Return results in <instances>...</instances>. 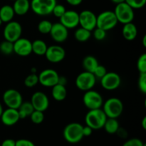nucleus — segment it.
Listing matches in <instances>:
<instances>
[{
	"label": "nucleus",
	"instance_id": "nucleus-1",
	"mask_svg": "<svg viewBox=\"0 0 146 146\" xmlns=\"http://www.w3.org/2000/svg\"><path fill=\"white\" fill-rule=\"evenodd\" d=\"M107 118L101 108L90 110L85 116V123L93 130H99L104 127Z\"/></svg>",
	"mask_w": 146,
	"mask_h": 146
},
{
	"label": "nucleus",
	"instance_id": "nucleus-2",
	"mask_svg": "<svg viewBox=\"0 0 146 146\" xmlns=\"http://www.w3.org/2000/svg\"><path fill=\"white\" fill-rule=\"evenodd\" d=\"M65 140L71 144L78 143L84 138L83 125L78 123H71L66 125L63 131Z\"/></svg>",
	"mask_w": 146,
	"mask_h": 146
},
{
	"label": "nucleus",
	"instance_id": "nucleus-3",
	"mask_svg": "<svg viewBox=\"0 0 146 146\" xmlns=\"http://www.w3.org/2000/svg\"><path fill=\"white\" fill-rule=\"evenodd\" d=\"M103 111L108 118L117 119L123 111V104L120 99L111 97L103 104Z\"/></svg>",
	"mask_w": 146,
	"mask_h": 146
},
{
	"label": "nucleus",
	"instance_id": "nucleus-4",
	"mask_svg": "<svg viewBox=\"0 0 146 146\" xmlns=\"http://www.w3.org/2000/svg\"><path fill=\"white\" fill-rule=\"evenodd\" d=\"M113 12L116 17L118 22L123 24L133 22L135 18L134 9L131 8L126 2L116 4Z\"/></svg>",
	"mask_w": 146,
	"mask_h": 146
},
{
	"label": "nucleus",
	"instance_id": "nucleus-5",
	"mask_svg": "<svg viewBox=\"0 0 146 146\" xmlns=\"http://www.w3.org/2000/svg\"><path fill=\"white\" fill-rule=\"evenodd\" d=\"M118 20L113 11L106 10L100 13L96 18V27L108 31L113 29L118 24Z\"/></svg>",
	"mask_w": 146,
	"mask_h": 146
},
{
	"label": "nucleus",
	"instance_id": "nucleus-6",
	"mask_svg": "<svg viewBox=\"0 0 146 146\" xmlns=\"http://www.w3.org/2000/svg\"><path fill=\"white\" fill-rule=\"evenodd\" d=\"M56 0H31L30 6L32 11L39 16H46L52 14Z\"/></svg>",
	"mask_w": 146,
	"mask_h": 146
},
{
	"label": "nucleus",
	"instance_id": "nucleus-7",
	"mask_svg": "<svg viewBox=\"0 0 146 146\" xmlns=\"http://www.w3.org/2000/svg\"><path fill=\"white\" fill-rule=\"evenodd\" d=\"M83 102L88 110L99 109L104 104V99L102 95L98 92L94 90H90L85 92L83 97Z\"/></svg>",
	"mask_w": 146,
	"mask_h": 146
},
{
	"label": "nucleus",
	"instance_id": "nucleus-8",
	"mask_svg": "<svg viewBox=\"0 0 146 146\" xmlns=\"http://www.w3.org/2000/svg\"><path fill=\"white\" fill-rule=\"evenodd\" d=\"M96 82V78L93 73L84 71L80 73L75 80L76 86L81 91L92 90Z\"/></svg>",
	"mask_w": 146,
	"mask_h": 146
},
{
	"label": "nucleus",
	"instance_id": "nucleus-9",
	"mask_svg": "<svg viewBox=\"0 0 146 146\" xmlns=\"http://www.w3.org/2000/svg\"><path fill=\"white\" fill-rule=\"evenodd\" d=\"M3 31L4 40L14 43L17 40L21 37L22 27L21 24L17 21H11L6 23Z\"/></svg>",
	"mask_w": 146,
	"mask_h": 146
},
{
	"label": "nucleus",
	"instance_id": "nucleus-10",
	"mask_svg": "<svg viewBox=\"0 0 146 146\" xmlns=\"http://www.w3.org/2000/svg\"><path fill=\"white\" fill-rule=\"evenodd\" d=\"M4 104L9 108L18 109L23 102L21 92L15 89H9L4 92L2 96Z\"/></svg>",
	"mask_w": 146,
	"mask_h": 146
},
{
	"label": "nucleus",
	"instance_id": "nucleus-11",
	"mask_svg": "<svg viewBox=\"0 0 146 146\" xmlns=\"http://www.w3.org/2000/svg\"><path fill=\"white\" fill-rule=\"evenodd\" d=\"M59 74L53 69H45L38 74V83L46 87H52L58 83Z\"/></svg>",
	"mask_w": 146,
	"mask_h": 146
},
{
	"label": "nucleus",
	"instance_id": "nucleus-12",
	"mask_svg": "<svg viewBox=\"0 0 146 146\" xmlns=\"http://www.w3.org/2000/svg\"><path fill=\"white\" fill-rule=\"evenodd\" d=\"M101 84L106 90H114L120 87L121 79L119 74L114 72H109L101 79Z\"/></svg>",
	"mask_w": 146,
	"mask_h": 146
},
{
	"label": "nucleus",
	"instance_id": "nucleus-13",
	"mask_svg": "<svg viewBox=\"0 0 146 146\" xmlns=\"http://www.w3.org/2000/svg\"><path fill=\"white\" fill-rule=\"evenodd\" d=\"M97 16L91 10L86 9L79 13V25L92 31L96 27Z\"/></svg>",
	"mask_w": 146,
	"mask_h": 146
},
{
	"label": "nucleus",
	"instance_id": "nucleus-14",
	"mask_svg": "<svg viewBox=\"0 0 146 146\" xmlns=\"http://www.w3.org/2000/svg\"><path fill=\"white\" fill-rule=\"evenodd\" d=\"M45 57L49 62L59 63L65 58L66 51L61 46L51 45L47 48Z\"/></svg>",
	"mask_w": 146,
	"mask_h": 146
},
{
	"label": "nucleus",
	"instance_id": "nucleus-15",
	"mask_svg": "<svg viewBox=\"0 0 146 146\" xmlns=\"http://www.w3.org/2000/svg\"><path fill=\"white\" fill-rule=\"evenodd\" d=\"M14 52L20 57H28L32 53V43L28 39L20 37L14 42Z\"/></svg>",
	"mask_w": 146,
	"mask_h": 146
},
{
	"label": "nucleus",
	"instance_id": "nucleus-16",
	"mask_svg": "<svg viewBox=\"0 0 146 146\" xmlns=\"http://www.w3.org/2000/svg\"><path fill=\"white\" fill-rule=\"evenodd\" d=\"M31 103L35 110L44 112L49 107V100L46 94L43 92H36L32 94Z\"/></svg>",
	"mask_w": 146,
	"mask_h": 146
},
{
	"label": "nucleus",
	"instance_id": "nucleus-17",
	"mask_svg": "<svg viewBox=\"0 0 146 146\" xmlns=\"http://www.w3.org/2000/svg\"><path fill=\"white\" fill-rule=\"evenodd\" d=\"M59 19V22L66 29H74L79 25V13L74 10H66Z\"/></svg>",
	"mask_w": 146,
	"mask_h": 146
},
{
	"label": "nucleus",
	"instance_id": "nucleus-18",
	"mask_svg": "<svg viewBox=\"0 0 146 146\" xmlns=\"http://www.w3.org/2000/svg\"><path fill=\"white\" fill-rule=\"evenodd\" d=\"M50 35L54 41L57 43H62L68 39V29L60 22L53 24L50 31Z\"/></svg>",
	"mask_w": 146,
	"mask_h": 146
},
{
	"label": "nucleus",
	"instance_id": "nucleus-19",
	"mask_svg": "<svg viewBox=\"0 0 146 146\" xmlns=\"http://www.w3.org/2000/svg\"><path fill=\"white\" fill-rule=\"evenodd\" d=\"M0 118H1V123L6 126L14 125L20 120L18 110L9 108V107H7L6 110H3V113Z\"/></svg>",
	"mask_w": 146,
	"mask_h": 146
},
{
	"label": "nucleus",
	"instance_id": "nucleus-20",
	"mask_svg": "<svg viewBox=\"0 0 146 146\" xmlns=\"http://www.w3.org/2000/svg\"><path fill=\"white\" fill-rule=\"evenodd\" d=\"M122 34L127 41H133L138 35V29L133 22L123 24L122 29Z\"/></svg>",
	"mask_w": 146,
	"mask_h": 146
},
{
	"label": "nucleus",
	"instance_id": "nucleus-21",
	"mask_svg": "<svg viewBox=\"0 0 146 146\" xmlns=\"http://www.w3.org/2000/svg\"><path fill=\"white\" fill-rule=\"evenodd\" d=\"M14 1L12 7L17 15H25L31 8L29 0H15Z\"/></svg>",
	"mask_w": 146,
	"mask_h": 146
},
{
	"label": "nucleus",
	"instance_id": "nucleus-22",
	"mask_svg": "<svg viewBox=\"0 0 146 146\" xmlns=\"http://www.w3.org/2000/svg\"><path fill=\"white\" fill-rule=\"evenodd\" d=\"M51 96L56 101H63L65 100L67 96V90L66 86L59 83L54 85L52 87Z\"/></svg>",
	"mask_w": 146,
	"mask_h": 146
},
{
	"label": "nucleus",
	"instance_id": "nucleus-23",
	"mask_svg": "<svg viewBox=\"0 0 146 146\" xmlns=\"http://www.w3.org/2000/svg\"><path fill=\"white\" fill-rule=\"evenodd\" d=\"M15 13L12 6L4 5L0 8V19L4 23H8L12 21Z\"/></svg>",
	"mask_w": 146,
	"mask_h": 146
},
{
	"label": "nucleus",
	"instance_id": "nucleus-24",
	"mask_svg": "<svg viewBox=\"0 0 146 146\" xmlns=\"http://www.w3.org/2000/svg\"><path fill=\"white\" fill-rule=\"evenodd\" d=\"M98 62L94 56L87 55L83 59L82 65L85 71L94 73L96 68L98 67Z\"/></svg>",
	"mask_w": 146,
	"mask_h": 146
},
{
	"label": "nucleus",
	"instance_id": "nucleus-25",
	"mask_svg": "<svg viewBox=\"0 0 146 146\" xmlns=\"http://www.w3.org/2000/svg\"><path fill=\"white\" fill-rule=\"evenodd\" d=\"M17 110H18L19 116L21 120V119H25L27 117H29L31 113L34 112V109L31 102L23 101Z\"/></svg>",
	"mask_w": 146,
	"mask_h": 146
},
{
	"label": "nucleus",
	"instance_id": "nucleus-26",
	"mask_svg": "<svg viewBox=\"0 0 146 146\" xmlns=\"http://www.w3.org/2000/svg\"><path fill=\"white\" fill-rule=\"evenodd\" d=\"M32 43V52L38 56L45 55L48 46L41 40H36Z\"/></svg>",
	"mask_w": 146,
	"mask_h": 146
},
{
	"label": "nucleus",
	"instance_id": "nucleus-27",
	"mask_svg": "<svg viewBox=\"0 0 146 146\" xmlns=\"http://www.w3.org/2000/svg\"><path fill=\"white\" fill-rule=\"evenodd\" d=\"M104 128L108 134H115L120 128L119 122L115 118H107Z\"/></svg>",
	"mask_w": 146,
	"mask_h": 146
},
{
	"label": "nucleus",
	"instance_id": "nucleus-28",
	"mask_svg": "<svg viewBox=\"0 0 146 146\" xmlns=\"http://www.w3.org/2000/svg\"><path fill=\"white\" fill-rule=\"evenodd\" d=\"M92 33L91 31L84 29L83 27L78 28L74 32V37L76 40L80 42H85L88 41L91 38Z\"/></svg>",
	"mask_w": 146,
	"mask_h": 146
},
{
	"label": "nucleus",
	"instance_id": "nucleus-29",
	"mask_svg": "<svg viewBox=\"0 0 146 146\" xmlns=\"http://www.w3.org/2000/svg\"><path fill=\"white\" fill-rule=\"evenodd\" d=\"M0 52L5 55L11 54L14 52V43L4 40L0 43Z\"/></svg>",
	"mask_w": 146,
	"mask_h": 146
},
{
	"label": "nucleus",
	"instance_id": "nucleus-30",
	"mask_svg": "<svg viewBox=\"0 0 146 146\" xmlns=\"http://www.w3.org/2000/svg\"><path fill=\"white\" fill-rule=\"evenodd\" d=\"M53 24L50 21L46 19L41 20L38 24V30L41 34H48L50 33Z\"/></svg>",
	"mask_w": 146,
	"mask_h": 146
},
{
	"label": "nucleus",
	"instance_id": "nucleus-31",
	"mask_svg": "<svg viewBox=\"0 0 146 146\" xmlns=\"http://www.w3.org/2000/svg\"><path fill=\"white\" fill-rule=\"evenodd\" d=\"M24 85L27 87H34L38 83V74L36 73H31L24 79Z\"/></svg>",
	"mask_w": 146,
	"mask_h": 146
},
{
	"label": "nucleus",
	"instance_id": "nucleus-32",
	"mask_svg": "<svg viewBox=\"0 0 146 146\" xmlns=\"http://www.w3.org/2000/svg\"><path fill=\"white\" fill-rule=\"evenodd\" d=\"M31 121L34 124H41L44 120V112L38 111V110H34L31 115L29 116Z\"/></svg>",
	"mask_w": 146,
	"mask_h": 146
},
{
	"label": "nucleus",
	"instance_id": "nucleus-33",
	"mask_svg": "<svg viewBox=\"0 0 146 146\" xmlns=\"http://www.w3.org/2000/svg\"><path fill=\"white\" fill-rule=\"evenodd\" d=\"M137 69L140 73H146V54H141L137 61Z\"/></svg>",
	"mask_w": 146,
	"mask_h": 146
},
{
	"label": "nucleus",
	"instance_id": "nucleus-34",
	"mask_svg": "<svg viewBox=\"0 0 146 146\" xmlns=\"http://www.w3.org/2000/svg\"><path fill=\"white\" fill-rule=\"evenodd\" d=\"M93 35H94V38L96 40H98V41H103L106 37L107 31L101 28L96 27L93 30Z\"/></svg>",
	"mask_w": 146,
	"mask_h": 146
},
{
	"label": "nucleus",
	"instance_id": "nucleus-35",
	"mask_svg": "<svg viewBox=\"0 0 146 146\" xmlns=\"http://www.w3.org/2000/svg\"><path fill=\"white\" fill-rule=\"evenodd\" d=\"M126 2L133 9H141L145 5L146 0H125Z\"/></svg>",
	"mask_w": 146,
	"mask_h": 146
},
{
	"label": "nucleus",
	"instance_id": "nucleus-36",
	"mask_svg": "<svg viewBox=\"0 0 146 146\" xmlns=\"http://www.w3.org/2000/svg\"><path fill=\"white\" fill-rule=\"evenodd\" d=\"M138 86L140 91L143 93H146V73H140L138 77Z\"/></svg>",
	"mask_w": 146,
	"mask_h": 146
},
{
	"label": "nucleus",
	"instance_id": "nucleus-37",
	"mask_svg": "<svg viewBox=\"0 0 146 146\" xmlns=\"http://www.w3.org/2000/svg\"><path fill=\"white\" fill-rule=\"evenodd\" d=\"M66 9L65 7L62 4H56V6L54 7V9L52 11V14L55 16L57 18H61L63 15H64V13L66 12Z\"/></svg>",
	"mask_w": 146,
	"mask_h": 146
},
{
	"label": "nucleus",
	"instance_id": "nucleus-38",
	"mask_svg": "<svg viewBox=\"0 0 146 146\" xmlns=\"http://www.w3.org/2000/svg\"><path fill=\"white\" fill-rule=\"evenodd\" d=\"M107 72H107L106 68L104 65L98 64V67L96 68L95 71L94 72V73H93V74H94V76H95L96 78L101 80L103 77H104V76H105V74H106Z\"/></svg>",
	"mask_w": 146,
	"mask_h": 146
},
{
	"label": "nucleus",
	"instance_id": "nucleus-39",
	"mask_svg": "<svg viewBox=\"0 0 146 146\" xmlns=\"http://www.w3.org/2000/svg\"><path fill=\"white\" fill-rule=\"evenodd\" d=\"M122 146H146V144L141 139L131 138L125 141Z\"/></svg>",
	"mask_w": 146,
	"mask_h": 146
},
{
	"label": "nucleus",
	"instance_id": "nucleus-40",
	"mask_svg": "<svg viewBox=\"0 0 146 146\" xmlns=\"http://www.w3.org/2000/svg\"><path fill=\"white\" fill-rule=\"evenodd\" d=\"M15 146H35V145L28 139H19L16 140Z\"/></svg>",
	"mask_w": 146,
	"mask_h": 146
},
{
	"label": "nucleus",
	"instance_id": "nucleus-41",
	"mask_svg": "<svg viewBox=\"0 0 146 146\" xmlns=\"http://www.w3.org/2000/svg\"><path fill=\"white\" fill-rule=\"evenodd\" d=\"M93 129L91 128L89 126L86 125V126H83V135L84 137H88V136L91 135L93 133Z\"/></svg>",
	"mask_w": 146,
	"mask_h": 146
},
{
	"label": "nucleus",
	"instance_id": "nucleus-42",
	"mask_svg": "<svg viewBox=\"0 0 146 146\" xmlns=\"http://www.w3.org/2000/svg\"><path fill=\"white\" fill-rule=\"evenodd\" d=\"M16 145V140H13V139L9 138L6 139L4 141L1 143V146H15Z\"/></svg>",
	"mask_w": 146,
	"mask_h": 146
},
{
	"label": "nucleus",
	"instance_id": "nucleus-43",
	"mask_svg": "<svg viewBox=\"0 0 146 146\" xmlns=\"http://www.w3.org/2000/svg\"><path fill=\"white\" fill-rule=\"evenodd\" d=\"M66 1L70 5L76 7V6L80 5L82 3L83 0H66Z\"/></svg>",
	"mask_w": 146,
	"mask_h": 146
},
{
	"label": "nucleus",
	"instance_id": "nucleus-44",
	"mask_svg": "<svg viewBox=\"0 0 146 146\" xmlns=\"http://www.w3.org/2000/svg\"><path fill=\"white\" fill-rule=\"evenodd\" d=\"M141 124H142L143 128L144 130H146V117H144L143 118Z\"/></svg>",
	"mask_w": 146,
	"mask_h": 146
},
{
	"label": "nucleus",
	"instance_id": "nucleus-45",
	"mask_svg": "<svg viewBox=\"0 0 146 146\" xmlns=\"http://www.w3.org/2000/svg\"><path fill=\"white\" fill-rule=\"evenodd\" d=\"M113 3L115 4H121V3L123 2H125V0H111Z\"/></svg>",
	"mask_w": 146,
	"mask_h": 146
},
{
	"label": "nucleus",
	"instance_id": "nucleus-46",
	"mask_svg": "<svg viewBox=\"0 0 146 146\" xmlns=\"http://www.w3.org/2000/svg\"><path fill=\"white\" fill-rule=\"evenodd\" d=\"M143 45L144 47H146V35H144V37H143Z\"/></svg>",
	"mask_w": 146,
	"mask_h": 146
},
{
	"label": "nucleus",
	"instance_id": "nucleus-47",
	"mask_svg": "<svg viewBox=\"0 0 146 146\" xmlns=\"http://www.w3.org/2000/svg\"><path fill=\"white\" fill-rule=\"evenodd\" d=\"M3 110H4V109H3L2 104H1V102H0V117H1V114H2Z\"/></svg>",
	"mask_w": 146,
	"mask_h": 146
},
{
	"label": "nucleus",
	"instance_id": "nucleus-48",
	"mask_svg": "<svg viewBox=\"0 0 146 146\" xmlns=\"http://www.w3.org/2000/svg\"><path fill=\"white\" fill-rule=\"evenodd\" d=\"M31 73H36V68H34V67H33V68L31 69Z\"/></svg>",
	"mask_w": 146,
	"mask_h": 146
},
{
	"label": "nucleus",
	"instance_id": "nucleus-49",
	"mask_svg": "<svg viewBox=\"0 0 146 146\" xmlns=\"http://www.w3.org/2000/svg\"><path fill=\"white\" fill-rule=\"evenodd\" d=\"M1 24H2V21H1V19H0V27H1Z\"/></svg>",
	"mask_w": 146,
	"mask_h": 146
},
{
	"label": "nucleus",
	"instance_id": "nucleus-50",
	"mask_svg": "<svg viewBox=\"0 0 146 146\" xmlns=\"http://www.w3.org/2000/svg\"><path fill=\"white\" fill-rule=\"evenodd\" d=\"M12 1H15V0H12Z\"/></svg>",
	"mask_w": 146,
	"mask_h": 146
}]
</instances>
